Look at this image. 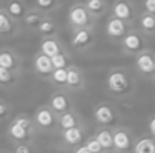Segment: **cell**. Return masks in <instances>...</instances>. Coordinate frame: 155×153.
<instances>
[{"label":"cell","instance_id":"6da1fadb","mask_svg":"<svg viewBox=\"0 0 155 153\" xmlns=\"http://www.w3.org/2000/svg\"><path fill=\"white\" fill-rule=\"evenodd\" d=\"M105 85H107L108 92L114 96H118V98H127V96L134 95L135 92L134 78L128 75L127 70L120 68V67H112L107 72Z\"/></svg>","mask_w":155,"mask_h":153},{"label":"cell","instance_id":"7a4b0ae2","mask_svg":"<svg viewBox=\"0 0 155 153\" xmlns=\"http://www.w3.org/2000/svg\"><path fill=\"white\" fill-rule=\"evenodd\" d=\"M92 116H94L95 123L98 126H104V128H110L114 130L115 126L120 125V113L115 108L112 103L102 102L98 105L94 106V112H92Z\"/></svg>","mask_w":155,"mask_h":153},{"label":"cell","instance_id":"3957f363","mask_svg":"<svg viewBox=\"0 0 155 153\" xmlns=\"http://www.w3.org/2000/svg\"><path fill=\"white\" fill-rule=\"evenodd\" d=\"M138 13H140V7L134 0H114L110 3V13L108 15L115 17V18L134 27Z\"/></svg>","mask_w":155,"mask_h":153},{"label":"cell","instance_id":"277c9868","mask_svg":"<svg viewBox=\"0 0 155 153\" xmlns=\"http://www.w3.org/2000/svg\"><path fill=\"white\" fill-rule=\"evenodd\" d=\"M67 23L70 30L87 28V27H95L97 20L88 13L84 3H72L67 12Z\"/></svg>","mask_w":155,"mask_h":153},{"label":"cell","instance_id":"5b68a950","mask_svg":"<svg viewBox=\"0 0 155 153\" xmlns=\"http://www.w3.org/2000/svg\"><path fill=\"white\" fill-rule=\"evenodd\" d=\"M32 120H34V125L37 128V132L57 133V116H55V113L50 110V106L47 103L45 105H38L35 108Z\"/></svg>","mask_w":155,"mask_h":153},{"label":"cell","instance_id":"8992f818","mask_svg":"<svg viewBox=\"0 0 155 153\" xmlns=\"http://www.w3.org/2000/svg\"><path fill=\"white\" fill-rule=\"evenodd\" d=\"M114 135V150L112 153H132L134 150V143H135V135L134 130L130 126L125 125H118L112 130Z\"/></svg>","mask_w":155,"mask_h":153},{"label":"cell","instance_id":"52a82bcc","mask_svg":"<svg viewBox=\"0 0 155 153\" xmlns=\"http://www.w3.org/2000/svg\"><path fill=\"white\" fill-rule=\"evenodd\" d=\"M118 43H120L122 53L124 55H132V57L138 55V53H142L143 50L148 48V40L135 28H132Z\"/></svg>","mask_w":155,"mask_h":153},{"label":"cell","instance_id":"ba28073f","mask_svg":"<svg viewBox=\"0 0 155 153\" xmlns=\"http://www.w3.org/2000/svg\"><path fill=\"white\" fill-rule=\"evenodd\" d=\"M95 27H87V28H78V30H72V37H70V47L75 52H88L92 47L95 45Z\"/></svg>","mask_w":155,"mask_h":153},{"label":"cell","instance_id":"9c48e42d","mask_svg":"<svg viewBox=\"0 0 155 153\" xmlns=\"http://www.w3.org/2000/svg\"><path fill=\"white\" fill-rule=\"evenodd\" d=\"M134 67L143 78L153 82V72H155V52L152 48L143 50L142 53L134 57Z\"/></svg>","mask_w":155,"mask_h":153},{"label":"cell","instance_id":"30bf717a","mask_svg":"<svg viewBox=\"0 0 155 153\" xmlns=\"http://www.w3.org/2000/svg\"><path fill=\"white\" fill-rule=\"evenodd\" d=\"M85 86H87V78H85L84 70H82L80 67L70 63V65L67 67V83H65V92H68L70 95L72 93H80V92L85 90Z\"/></svg>","mask_w":155,"mask_h":153},{"label":"cell","instance_id":"8fae6325","mask_svg":"<svg viewBox=\"0 0 155 153\" xmlns=\"http://www.w3.org/2000/svg\"><path fill=\"white\" fill-rule=\"evenodd\" d=\"M47 105L55 113V116H60L64 113L74 110V100H72L70 93L65 92V90H55L50 95V98H48Z\"/></svg>","mask_w":155,"mask_h":153},{"label":"cell","instance_id":"7c38bea8","mask_svg":"<svg viewBox=\"0 0 155 153\" xmlns=\"http://www.w3.org/2000/svg\"><path fill=\"white\" fill-rule=\"evenodd\" d=\"M132 28H134L132 25H128V23H125V22H122V20L115 18V17L108 15L107 22H105V27H104V32H105V35H107L108 40H112V42H120Z\"/></svg>","mask_w":155,"mask_h":153},{"label":"cell","instance_id":"4fadbf2b","mask_svg":"<svg viewBox=\"0 0 155 153\" xmlns=\"http://www.w3.org/2000/svg\"><path fill=\"white\" fill-rule=\"evenodd\" d=\"M7 138L12 145H34L37 133H32L22 126L15 125L14 122H10L7 126Z\"/></svg>","mask_w":155,"mask_h":153},{"label":"cell","instance_id":"5bb4252c","mask_svg":"<svg viewBox=\"0 0 155 153\" xmlns=\"http://www.w3.org/2000/svg\"><path fill=\"white\" fill-rule=\"evenodd\" d=\"M58 136H60L62 143H64L67 148H77V146L84 145L85 138H87V128H85V125L82 126H75V128H70V130H65V132H60L58 133Z\"/></svg>","mask_w":155,"mask_h":153},{"label":"cell","instance_id":"9a60e30c","mask_svg":"<svg viewBox=\"0 0 155 153\" xmlns=\"http://www.w3.org/2000/svg\"><path fill=\"white\" fill-rule=\"evenodd\" d=\"M20 23H17L4 7H0V38H14L20 33Z\"/></svg>","mask_w":155,"mask_h":153},{"label":"cell","instance_id":"2e32d148","mask_svg":"<svg viewBox=\"0 0 155 153\" xmlns=\"http://www.w3.org/2000/svg\"><path fill=\"white\" fill-rule=\"evenodd\" d=\"M0 68L5 70H22V57L17 50L10 47L0 48Z\"/></svg>","mask_w":155,"mask_h":153},{"label":"cell","instance_id":"e0dca14e","mask_svg":"<svg viewBox=\"0 0 155 153\" xmlns=\"http://www.w3.org/2000/svg\"><path fill=\"white\" fill-rule=\"evenodd\" d=\"M134 28L137 32H140L145 38H153L155 37V15L150 13H145L140 10L137 20L134 23Z\"/></svg>","mask_w":155,"mask_h":153},{"label":"cell","instance_id":"ac0fdd59","mask_svg":"<svg viewBox=\"0 0 155 153\" xmlns=\"http://www.w3.org/2000/svg\"><path fill=\"white\" fill-rule=\"evenodd\" d=\"M32 68H34L35 75L40 76L42 80H50V75L54 73V67H52V60L45 57L44 53L37 52L32 60Z\"/></svg>","mask_w":155,"mask_h":153},{"label":"cell","instance_id":"d6986e66","mask_svg":"<svg viewBox=\"0 0 155 153\" xmlns=\"http://www.w3.org/2000/svg\"><path fill=\"white\" fill-rule=\"evenodd\" d=\"M84 125V120L82 116L77 113V110H70V112L64 113V115L57 116V135L60 132H65V130L75 128V126H82Z\"/></svg>","mask_w":155,"mask_h":153},{"label":"cell","instance_id":"ffe728a7","mask_svg":"<svg viewBox=\"0 0 155 153\" xmlns=\"http://www.w3.org/2000/svg\"><path fill=\"white\" fill-rule=\"evenodd\" d=\"M30 8L28 3L25 0H5L4 2V10L15 20L17 23L22 22V18L25 17L27 10Z\"/></svg>","mask_w":155,"mask_h":153},{"label":"cell","instance_id":"44dd1931","mask_svg":"<svg viewBox=\"0 0 155 153\" xmlns=\"http://www.w3.org/2000/svg\"><path fill=\"white\" fill-rule=\"evenodd\" d=\"M37 33L40 38H58V33H60V28H58L57 22L54 20V17L45 15L42 18L40 25L37 28Z\"/></svg>","mask_w":155,"mask_h":153},{"label":"cell","instance_id":"7402d4cb","mask_svg":"<svg viewBox=\"0 0 155 153\" xmlns=\"http://www.w3.org/2000/svg\"><path fill=\"white\" fill-rule=\"evenodd\" d=\"M84 5L95 20L102 18L105 15L108 17V13H110V3H108V0H85Z\"/></svg>","mask_w":155,"mask_h":153},{"label":"cell","instance_id":"603a6c76","mask_svg":"<svg viewBox=\"0 0 155 153\" xmlns=\"http://www.w3.org/2000/svg\"><path fill=\"white\" fill-rule=\"evenodd\" d=\"M44 17H45L44 13L38 12L35 7H30V8L27 10V13H25V17L22 18L20 28H25V30H28V32H34V33H35Z\"/></svg>","mask_w":155,"mask_h":153},{"label":"cell","instance_id":"cb8c5ba5","mask_svg":"<svg viewBox=\"0 0 155 153\" xmlns=\"http://www.w3.org/2000/svg\"><path fill=\"white\" fill-rule=\"evenodd\" d=\"M65 50V45L60 42V38H42L40 40V47H38V52L44 53L45 57L52 58V57L58 55Z\"/></svg>","mask_w":155,"mask_h":153},{"label":"cell","instance_id":"d4e9b609","mask_svg":"<svg viewBox=\"0 0 155 153\" xmlns=\"http://www.w3.org/2000/svg\"><path fill=\"white\" fill-rule=\"evenodd\" d=\"M22 76V70H5L0 68V86L2 88H14L18 85Z\"/></svg>","mask_w":155,"mask_h":153},{"label":"cell","instance_id":"484cf974","mask_svg":"<svg viewBox=\"0 0 155 153\" xmlns=\"http://www.w3.org/2000/svg\"><path fill=\"white\" fill-rule=\"evenodd\" d=\"M94 136L97 138V142L100 143V146L107 153H112L114 150V135H112L110 128H104V126H97V130L94 132Z\"/></svg>","mask_w":155,"mask_h":153},{"label":"cell","instance_id":"4316f807","mask_svg":"<svg viewBox=\"0 0 155 153\" xmlns=\"http://www.w3.org/2000/svg\"><path fill=\"white\" fill-rule=\"evenodd\" d=\"M35 8L42 12L44 15H54L62 7V0H35Z\"/></svg>","mask_w":155,"mask_h":153},{"label":"cell","instance_id":"83f0119b","mask_svg":"<svg viewBox=\"0 0 155 153\" xmlns=\"http://www.w3.org/2000/svg\"><path fill=\"white\" fill-rule=\"evenodd\" d=\"M132 153H155V140L152 136H140L135 140Z\"/></svg>","mask_w":155,"mask_h":153},{"label":"cell","instance_id":"f1b7e54d","mask_svg":"<svg viewBox=\"0 0 155 153\" xmlns=\"http://www.w3.org/2000/svg\"><path fill=\"white\" fill-rule=\"evenodd\" d=\"M10 122H14L15 125L22 126V128L28 130V132H32V133H38L37 128H35V125H34V120H32V116L27 115V113H18V115L12 116Z\"/></svg>","mask_w":155,"mask_h":153},{"label":"cell","instance_id":"f546056e","mask_svg":"<svg viewBox=\"0 0 155 153\" xmlns=\"http://www.w3.org/2000/svg\"><path fill=\"white\" fill-rule=\"evenodd\" d=\"M48 82L55 86L57 90H65V83H67V68L54 70V73L50 75Z\"/></svg>","mask_w":155,"mask_h":153},{"label":"cell","instance_id":"4dcf8cb0","mask_svg":"<svg viewBox=\"0 0 155 153\" xmlns=\"http://www.w3.org/2000/svg\"><path fill=\"white\" fill-rule=\"evenodd\" d=\"M52 67H54V70H60V68H67L68 65H70V53H68V50L65 48L62 53H58V55L52 57Z\"/></svg>","mask_w":155,"mask_h":153},{"label":"cell","instance_id":"1f68e13d","mask_svg":"<svg viewBox=\"0 0 155 153\" xmlns=\"http://www.w3.org/2000/svg\"><path fill=\"white\" fill-rule=\"evenodd\" d=\"M84 146H85V148H87L90 153H107V151H105V150L100 146V143L97 142V138H95L94 135H88L87 138H85Z\"/></svg>","mask_w":155,"mask_h":153},{"label":"cell","instance_id":"d6a6232c","mask_svg":"<svg viewBox=\"0 0 155 153\" xmlns=\"http://www.w3.org/2000/svg\"><path fill=\"white\" fill-rule=\"evenodd\" d=\"M12 116V106L10 103L7 102V100L4 98H0V122L2 120H7Z\"/></svg>","mask_w":155,"mask_h":153},{"label":"cell","instance_id":"836d02e7","mask_svg":"<svg viewBox=\"0 0 155 153\" xmlns=\"http://www.w3.org/2000/svg\"><path fill=\"white\" fill-rule=\"evenodd\" d=\"M142 12L155 15V0H142Z\"/></svg>","mask_w":155,"mask_h":153},{"label":"cell","instance_id":"e575fe53","mask_svg":"<svg viewBox=\"0 0 155 153\" xmlns=\"http://www.w3.org/2000/svg\"><path fill=\"white\" fill-rule=\"evenodd\" d=\"M10 153H37L34 145H14V150Z\"/></svg>","mask_w":155,"mask_h":153},{"label":"cell","instance_id":"d590c367","mask_svg":"<svg viewBox=\"0 0 155 153\" xmlns=\"http://www.w3.org/2000/svg\"><path fill=\"white\" fill-rule=\"evenodd\" d=\"M147 130H148V136L155 140V115H152L148 118V123H147Z\"/></svg>","mask_w":155,"mask_h":153},{"label":"cell","instance_id":"8d00e7d4","mask_svg":"<svg viewBox=\"0 0 155 153\" xmlns=\"http://www.w3.org/2000/svg\"><path fill=\"white\" fill-rule=\"evenodd\" d=\"M74 153H90V151H88L84 145H80V146H77V148H74Z\"/></svg>","mask_w":155,"mask_h":153},{"label":"cell","instance_id":"74e56055","mask_svg":"<svg viewBox=\"0 0 155 153\" xmlns=\"http://www.w3.org/2000/svg\"><path fill=\"white\" fill-rule=\"evenodd\" d=\"M85 0H74V3H84Z\"/></svg>","mask_w":155,"mask_h":153},{"label":"cell","instance_id":"f35d334b","mask_svg":"<svg viewBox=\"0 0 155 153\" xmlns=\"http://www.w3.org/2000/svg\"><path fill=\"white\" fill-rule=\"evenodd\" d=\"M0 153H10V151H7V150H0Z\"/></svg>","mask_w":155,"mask_h":153},{"label":"cell","instance_id":"ab89813d","mask_svg":"<svg viewBox=\"0 0 155 153\" xmlns=\"http://www.w3.org/2000/svg\"><path fill=\"white\" fill-rule=\"evenodd\" d=\"M4 2H5V0H0V7H4Z\"/></svg>","mask_w":155,"mask_h":153},{"label":"cell","instance_id":"60d3db41","mask_svg":"<svg viewBox=\"0 0 155 153\" xmlns=\"http://www.w3.org/2000/svg\"><path fill=\"white\" fill-rule=\"evenodd\" d=\"M153 82H155V72H153Z\"/></svg>","mask_w":155,"mask_h":153}]
</instances>
